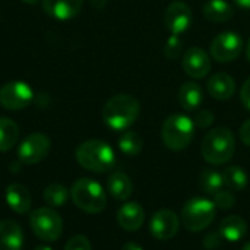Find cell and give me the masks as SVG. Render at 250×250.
<instances>
[{
  "instance_id": "1",
  "label": "cell",
  "mask_w": 250,
  "mask_h": 250,
  "mask_svg": "<svg viewBox=\"0 0 250 250\" xmlns=\"http://www.w3.org/2000/svg\"><path fill=\"white\" fill-rule=\"evenodd\" d=\"M141 113L139 101L130 94H117L103 107V120L113 130L129 129Z\"/></svg>"
},
{
  "instance_id": "2",
  "label": "cell",
  "mask_w": 250,
  "mask_h": 250,
  "mask_svg": "<svg viewBox=\"0 0 250 250\" xmlns=\"http://www.w3.org/2000/svg\"><path fill=\"white\" fill-rule=\"evenodd\" d=\"M75 157L81 167L94 173H107L116 166V154L113 148L101 139L82 142L76 148Z\"/></svg>"
},
{
  "instance_id": "3",
  "label": "cell",
  "mask_w": 250,
  "mask_h": 250,
  "mask_svg": "<svg viewBox=\"0 0 250 250\" xmlns=\"http://www.w3.org/2000/svg\"><path fill=\"white\" fill-rule=\"evenodd\" d=\"M236 151V139L230 129L215 127L207 133L202 141L201 152L207 163L214 166H223L229 163Z\"/></svg>"
},
{
  "instance_id": "4",
  "label": "cell",
  "mask_w": 250,
  "mask_h": 250,
  "mask_svg": "<svg viewBox=\"0 0 250 250\" xmlns=\"http://www.w3.org/2000/svg\"><path fill=\"white\" fill-rule=\"evenodd\" d=\"M70 198L79 209L88 214H98L104 211L107 205V196L103 186L88 177L79 179L73 183Z\"/></svg>"
},
{
  "instance_id": "5",
  "label": "cell",
  "mask_w": 250,
  "mask_h": 250,
  "mask_svg": "<svg viewBox=\"0 0 250 250\" xmlns=\"http://www.w3.org/2000/svg\"><path fill=\"white\" fill-rule=\"evenodd\" d=\"M195 123L186 114H171L166 119L161 136L164 145L171 151H182L190 145L195 136Z\"/></svg>"
},
{
  "instance_id": "6",
  "label": "cell",
  "mask_w": 250,
  "mask_h": 250,
  "mask_svg": "<svg viewBox=\"0 0 250 250\" xmlns=\"http://www.w3.org/2000/svg\"><path fill=\"white\" fill-rule=\"evenodd\" d=\"M217 214V207L214 205L212 199L208 198H192L189 199L180 214L182 224L189 231H202L208 229Z\"/></svg>"
},
{
  "instance_id": "7",
  "label": "cell",
  "mask_w": 250,
  "mask_h": 250,
  "mask_svg": "<svg viewBox=\"0 0 250 250\" xmlns=\"http://www.w3.org/2000/svg\"><path fill=\"white\" fill-rule=\"evenodd\" d=\"M32 233L42 242H54L63 233V221L51 208H38L29 217Z\"/></svg>"
},
{
  "instance_id": "8",
  "label": "cell",
  "mask_w": 250,
  "mask_h": 250,
  "mask_svg": "<svg viewBox=\"0 0 250 250\" xmlns=\"http://www.w3.org/2000/svg\"><path fill=\"white\" fill-rule=\"evenodd\" d=\"M32 100L34 91L23 81H10L0 88V105L6 110H22Z\"/></svg>"
},
{
  "instance_id": "9",
  "label": "cell",
  "mask_w": 250,
  "mask_h": 250,
  "mask_svg": "<svg viewBox=\"0 0 250 250\" xmlns=\"http://www.w3.org/2000/svg\"><path fill=\"white\" fill-rule=\"evenodd\" d=\"M243 50V40L239 34L226 31L218 34L209 47L211 57L215 59L217 62L226 63V62H233L240 56Z\"/></svg>"
},
{
  "instance_id": "10",
  "label": "cell",
  "mask_w": 250,
  "mask_h": 250,
  "mask_svg": "<svg viewBox=\"0 0 250 250\" xmlns=\"http://www.w3.org/2000/svg\"><path fill=\"white\" fill-rule=\"evenodd\" d=\"M50 138L44 133L28 135L18 148V157L23 164H37L50 152Z\"/></svg>"
},
{
  "instance_id": "11",
  "label": "cell",
  "mask_w": 250,
  "mask_h": 250,
  "mask_svg": "<svg viewBox=\"0 0 250 250\" xmlns=\"http://www.w3.org/2000/svg\"><path fill=\"white\" fill-rule=\"evenodd\" d=\"M192 19L193 13L190 6L180 0L170 3L164 13V23L167 29L171 35L177 37H182V34H185L189 29V26L192 25Z\"/></svg>"
},
{
  "instance_id": "12",
  "label": "cell",
  "mask_w": 250,
  "mask_h": 250,
  "mask_svg": "<svg viewBox=\"0 0 250 250\" xmlns=\"http://www.w3.org/2000/svg\"><path fill=\"white\" fill-rule=\"evenodd\" d=\"M182 66L186 75L193 79L205 78L212 66L211 56L201 47H190L182 57Z\"/></svg>"
},
{
  "instance_id": "13",
  "label": "cell",
  "mask_w": 250,
  "mask_h": 250,
  "mask_svg": "<svg viewBox=\"0 0 250 250\" xmlns=\"http://www.w3.org/2000/svg\"><path fill=\"white\" fill-rule=\"evenodd\" d=\"M179 226H180V220L176 212H173L171 209H161L154 214L149 224V230L157 240L164 242L173 239L177 234Z\"/></svg>"
},
{
  "instance_id": "14",
  "label": "cell",
  "mask_w": 250,
  "mask_h": 250,
  "mask_svg": "<svg viewBox=\"0 0 250 250\" xmlns=\"http://www.w3.org/2000/svg\"><path fill=\"white\" fill-rule=\"evenodd\" d=\"M117 223L126 231H136L145 223V209L138 202H126L117 211Z\"/></svg>"
},
{
  "instance_id": "15",
  "label": "cell",
  "mask_w": 250,
  "mask_h": 250,
  "mask_svg": "<svg viewBox=\"0 0 250 250\" xmlns=\"http://www.w3.org/2000/svg\"><path fill=\"white\" fill-rule=\"evenodd\" d=\"M83 0H42V9L54 19L67 21L75 18L82 9Z\"/></svg>"
},
{
  "instance_id": "16",
  "label": "cell",
  "mask_w": 250,
  "mask_h": 250,
  "mask_svg": "<svg viewBox=\"0 0 250 250\" xmlns=\"http://www.w3.org/2000/svg\"><path fill=\"white\" fill-rule=\"evenodd\" d=\"M207 89L212 98L226 101L236 94V81L224 72L212 75L207 82Z\"/></svg>"
},
{
  "instance_id": "17",
  "label": "cell",
  "mask_w": 250,
  "mask_h": 250,
  "mask_svg": "<svg viewBox=\"0 0 250 250\" xmlns=\"http://www.w3.org/2000/svg\"><path fill=\"white\" fill-rule=\"evenodd\" d=\"M23 233L18 223L12 220L0 221V250H21Z\"/></svg>"
},
{
  "instance_id": "18",
  "label": "cell",
  "mask_w": 250,
  "mask_h": 250,
  "mask_svg": "<svg viewBox=\"0 0 250 250\" xmlns=\"http://www.w3.org/2000/svg\"><path fill=\"white\" fill-rule=\"evenodd\" d=\"M6 202L15 212L25 214L31 209L32 198L29 190L23 185L13 183L6 188Z\"/></svg>"
},
{
  "instance_id": "19",
  "label": "cell",
  "mask_w": 250,
  "mask_h": 250,
  "mask_svg": "<svg viewBox=\"0 0 250 250\" xmlns=\"http://www.w3.org/2000/svg\"><path fill=\"white\" fill-rule=\"evenodd\" d=\"M218 231H220V234L223 236L224 240L231 242V243H236V242L242 240L246 236V233H248V224L239 215H229V217H226L220 223Z\"/></svg>"
},
{
  "instance_id": "20",
  "label": "cell",
  "mask_w": 250,
  "mask_h": 250,
  "mask_svg": "<svg viewBox=\"0 0 250 250\" xmlns=\"http://www.w3.org/2000/svg\"><path fill=\"white\" fill-rule=\"evenodd\" d=\"M179 103L186 111L198 110L204 103V91L196 82H185L179 89Z\"/></svg>"
},
{
  "instance_id": "21",
  "label": "cell",
  "mask_w": 250,
  "mask_h": 250,
  "mask_svg": "<svg viewBox=\"0 0 250 250\" xmlns=\"http://www.w3.org/2000/svg\"><path fill=\"white\" fill-rule=\"evenodd\" d=\"M108 193L117 201H126L133 193V183L130 177L122 171H114L107 180Z\"/></svg>"
},
{
  "instance_id": "22",
  "label": "cell",
  "mask_w": 250,
  "mask_h": 250,
  "mask_svg": "<svg viewBox=\"0 0 250 250\" xmlns=\"http://www.w3.org/2000/svg\"><path fill=\"white\" fill-rule=\"evenodd\" d=\"M202 13L209 22L221 23V22H227L233 18L234 9L226 0H208L202 6Z\"/></svg>"
},
{
  "instance_id": "23",
  "label": "cell",
  "mask_w": 250,
  "mask_h": 250,
  "mask_svg": "<svg viewBox=\"0 0 250 250\" xmlns=\"http://www.w3.org/2000/svg\"><path fill=\"white\" fill-rule=\"evenodd\" d=\"M19 138L18 125L7 117H0V152L12 149Z\"/></svg>"
},
{
  "instance_id": "24",
  "label": "cell",
  "mask_w": 250,
  "mask_h": 250,
  "mask_svg": "<svg viewBox=\"0 0 250 250\" xmlns=\"http://www.w3.org/2000/svg\"><path fill=\"white\" fill-rule=\"evenodd\" d=\"M199 186H201V189L207 195L214 196L215 193H218L220 190H223L226 188L224 179H223V173H220L217 170H212V168H205L201 173Z\"/></svg>"
},
{
  "instance_id": "25",
  "label": "cell",
  "mask_w": 250,
  "mask_h": 250,
  "mask_svg": "<svg viewBox=\"0 0 250 250\" xmlns=\"http://www.w3.org/2000/svg\"><path fill=\"white\" fill-rule=\"evenodd\" d=\"M223 179L226 188H229L230 190H243L248 186V180H249L248 173L239 166L227 167L223 171Z\"/></svg>"
},
{
  "instance_id": "26",
  "label": "cell",
  "mask_w": 250,
  "mask_h": 250,
  "mask_svg": "<svg viewBox=\"0 0 250 250\" xmlns=\"http://www.w3.org/2000/svg\"><path fill=\"white\" fill-rule=\"evenodd\" d=\"M69 190L60 183H51L44 190V201L51 208H60L66 205L69 199Z\"/></svg>"
},
{
  "instance_id": "27",
  "label": "cell",
  "mask_w": 250,
  "mask_h": 250,
  "mask_svg": "<svg viewBox=\"0 0 250 250\" xmlns=\"http://www.w3.org/2000/svg\"><path fill=\"white\" fill-rule=\"evenodd\" d=\"M119 148L125 155L133 157V155L141 154V151L144 148V141L139 133L129 130V132H125L119 138Z\"/></svg>"
},
{
  "instance_id": "28",
  "label": "cell",
  "mask_w": 250,
  "mask_h": 250,
  "mask_svg": "<svg viewBox=\"0 0 250 250\" xmlns=\"http://www.w3.org/2000/svg\"><path fill=\"white\" fill-rule=\"evenodd\" d=\"M212 202L217 207V209L226 211V209H231L234 207L236 199H234V195L231 193L230 189H223L212 196Z\"/></svg>"
},
{
  "instance_id": "29",
  "label": "cell",
  "mask_w": 250,
  "mask_h": 250,
  "mask_svg": "<svg viewBox=\"0 0 250 250\" xmlns=\"http://www.w3.org/2000/svg\"><path fill=\"white\" fill-rule=\"evenodd\" d=\"M182 48H183V41L180 37L177 35H170L164 44V56L167 59H177L182 53Z\"/></svg>"
},
{
  "instance_id": "30",
  "label": "cell",
  "mask_w": 250,
  "mask_h": 250,
  "mask_svg": "<svg viewBox=\"0 0 250 250\" xmlns=\"http://www.w3.org/2000/svg\"><path fill=\"white\" fill-rule=\"evenodd\" d=\"M64 250H92L91 242L85 236H73L64 246Z\"/></svg>"
},
{
  "instance_id": "31",
  "label": "cell",
  "mask_w": 250,
  "mask_h": 250,
  "mask_svg": "<svg viewBox=\"0 0 250 250\" xmlns=\"http://www.w3.org/2000/svg\"><path fill=\"white\" fill-rule=\"evenodd\" d=\"M193 123L199 129H207L214 123V114L209 110H201L193 117Z\"/></svg>"
},
{
  "instance_id": "32",
  "label": "cell",
  "mask_w": 250,
  "mask_h": 250,
  "mask_svg": "<svg viewBox=\"0 0 250 250\" xmlns=\"http://www.w3.org/2000/svg\"><path fill=\"white\" fill-rule=\"evenodd\" d=\"M223 236L220 234V231H212V233H208L204 239V246L208 250H215L220 248L221 242H223Z\"/></svg>"
},
{
  "instance_id": "33",
  "label": "cell",
  "mask_w": 250,
  "mask_h": 250,
  "mask_svg": "<svg viewBox=\"0 0 250 250\" xmlns=\"http://www.w3.org/2000/svg\"><path fill=\"white\" fill-rule=\"evenodd\" d=\"M240 100H242V104L250 110V78L246 79V82L243 83L242 86V91H240Z\"/></svg>"
},
{
  "instance_id": "34",
  "label": "cell",
  "mask_w": 250,
  "mask_h": 250,
  "mask_svg": "<svg viewBox=\"0 0 250 250\" xmlns=\"http://www.w3.org/2000/svg\"><path fill=\"white\" fill-rule=\"evenodd\" d=\"M239 135H240V139H242V142H243L245 145L250 146V119H248V120H246V122L242 125Z\"/></svg>"
},
{
  "instance_id": "35",
  "label": "cell",
  "mask_w": 250,
  "mask_h": 250,
  "mask_svg": "<svg viewBox=\"0 0 250 250\" xmlns=\"http://www.w3.org/2000/svg\"><path fill=\"white\" fill-rule=\"evenodd\" d=\"M122 250H144L138 243H133V242H127V243H125L123 245V248Z\"/></svg>"
},
{
  "instance_id": "36",
  "label": "cell",
  "mask_w": 250,
  "mask_h": 250,
  "mask_svg": "<svg viewBox=\"0 0 250 250\" xmlns=\"http://www.w3.org/2000/svg\"><path fill=\"white\" fill-rule=\"evenodd\" d=\"M91 1V4L95 7V9H103L104 6H105V3H107V0H89Z\"/></svg>"
},
{
  "instance_id": "37",
  "label": "cell",
  "mask_w": 250,
  "mask_h": 250,
  "mask_svg": "<svg viewBox=\"0 0 250 250\" xmlns=\"http://www.w3.org/2000/svg\"><path fill=\"white\" fill-rule=\"evenodd\" d=\"M234 1L243 9H250V0H234Z\"/></svg>"
},
{
  "instance_id": "38",
  "label": "cell",
  "mask_w": 250,
  "mask_h": 250,
  "mask_svg": "<svg viewBox=\"0 0 250 250\" xmlns=\"http://www.w3.org/2000/svg\"><path fill=\"white\" fill-rule=\"evenodd\" d=\"M35 250H53L50 246H45V245H42V246H38V248H35Z\"/></svg>"
},
{
  "instance_id": "39",
  "label": "cell",
  "mask_w": 250,
  "mask_h": 250,
  "mask_svg": "<svg viewBox=\"0 0 250 250\" xmlns=\"http://www.w3.org/2000/svg\"><path fill=\"white\" fill-rule=\"evenodd\" d=\"M246 56H248V59L250 60V38L249 41H248V47H246Z\"/></svg>"
},
{
  "instance_id": "40",
  "label": "cell",
  "mask_w": 250,
  "mask_h": 250,
  "mask_svg": "<svg viewBox=\"0 0 250 250\" xmlns=\"http://www.w3.org/2000/svg\"><path fill=\"white\" fill-rule=\"evenodd\" d=\"M23 3H28V4H35V3H38L40 0H22Z\"/></svg>"
},
{
  "instance_id": "41",
  "label": "cell",
  "mask_w": 250,
  "mask_h": 250,
  "mask_svg": "<svg viewBox=\"0 0 250 250\" xmlns=\"http://www.w3.org/2000/svg\"><path fill=\"white\" fill-rule=\"evenodd\" d=\"M242 250H250V242H248V243H246V245L243 246V249H242Z\"/></svg>"
}]
</instances>
